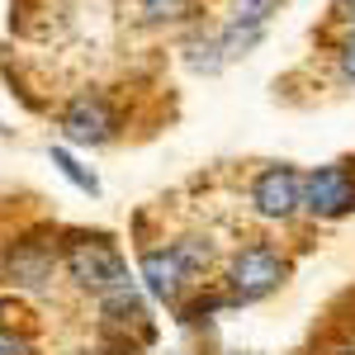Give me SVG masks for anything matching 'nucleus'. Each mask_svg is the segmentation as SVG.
<instances>
[{
  "instance_id": "nucleus-14",
  "label": "nucleus",
  "mask_w": 355,
  "mask_h": 355,
  "mask_svg": "<svg viewBox=\"0 0 355 355\" xmlns=\"http://www.w3.org/2000/svg\"><path fill=\"white\" fill-rule=\"evenodd\" d=\"M331 24L341 33H355V0H331Z\"/></svg>"
},
{
  "instance_id": "nucleus-7",
  "label": "nucleus",
  "mask_w": 355,
  "mask_h": 355,
  "mask_svg": "<svg viewBox=\"0 0 355 355\" xmlns=\"http://www.w3.org/2000/svg\"><path fill=\"white\" fill-rule=\"evenodd\" d=\"M246 204L261 223L303 218V171L294 162H266L246 180Z\"/></svg>"
},
{
  "instance_id": "nucleus-13",
  "label": "nucleus",
  "mask_w": 355,
  "mask_h": 355,
  "mask_svg": "<svg viewBox=\"0 0 355 355\" xmlns=\"http://www.w3.org/2000/svg\"><path fill=\"white\" fill-rule=\"evenodd\" d=\"M0 355H38V346L28 341V331L5 327V322H0Z\"/></svg>"
},
{
  "instance_id": "nucleus-4",
  "label": "nucleus",
  "mask_w": 355,
  "mask_h": 355,
  "mask_svg": "<svg viewBox=\"0 0 355 355\" xmlns=\"http://www.w3.org/2000/svg\"><path fill=\"white\" fill-rule=\"evenodd\" d=\"M57 133L67 137V147H110L123 137V105L110 90H76L57 110Z\"/></svg>"
},
{
  "instance_id": "nucleus-6",
  "label": "nucleus",
  "mask_w": 355,
  "mask_h": 355,
  "mask_svg": "<svg viewBox=\"0 0 355 355\" xmlns=\"http://www.w3.org/2000/svg\"><path fill=\"white\" fill-rule=\"evenodd\" d=\"M351 214H355V157H331V162L303 171V218L341 223Z\"/></svg>"
},
{
  "instance_id": "nucleus-15",
  "label": "nucleus",
  "mask_w": 355,
  "mask_h": 355,
  "mask_svg": "<svg viewBox=\"0 0 355 355\" xmlns=\"http://www.w3.org/2000/svg\"><path fill=\"white\" fill-rule=\"evenodd\" d=\"M322 355H355V341H331Z\"/></svg>"
},
{
  "instance_id": "nucleus-1",
  "label": "nucleus",
  "mask_w": 355,
  "mask_h": 355,
  "mask_svg": "<svg viewBox=\"0 0 355 355\" xmlns=\"http://www.w3.org/2000/svg\"><path fill=\"white\" fill-rule=\"evenodd\" d=\"M214 266H218V251H214L209 232H175V237L137 246V284H142V294L166 303L171 313L194 289L214 284Z\"/></svg>"
},
{
  "instance_id": "nucleus-8",
  "label": "nucleus",
  "mask_w": 355,
  "mask_h": 355,
  "mask_svg": "<svg viewBox=\"0 0 355 355\" xmlns=\"http://www.w3.org/2000/svg\"><path fill=\"white\" fill-rule=\"evenodd\" d=\"M279 5L284 0H232L227 5V19H223L218 28V48L227 62H237V57H246L261 38H266V28H270V19L279 15Z\"/></svg>"
},
{
  "instance_id": "nucleus-3",
  "label": "nucleus",
  "mask_w": 355,
  "mask_h": 355,
  "mask_svg": "<svg viewBox=\"0 0 355 355\" xmlns=\"http://www.w3.org/2000/svg\"><path fill=\"white\" fill-rule=\"evenodd\" d=\"M62 275L90 299L110 294L119 284H133L123 246L114 242L110 232H90V227H76V232L62 237Z\"/></svg>"
},
{
  "instance_id": "nucleus-12",
  "label": "nucleus",
  "mask_w": 355,
  "mask_h": 355,
  "mask_svg": "<svg viewBox=\"0 0 355 355\" xmlns=\"http://www.w3.org/2000/svg\"><path fill=\"white\" fill-rule=\"evenodd\" d=\"M331 67H336V81L355 90V33H341L331 43Z\"/></svg>"
},
{
  "instance_id": "nucleus-5",
  "label": "nucleus",
  "mask_w": 355,
  "mask_h": 355,
  "mask_svg": "<svg viewBox=\"0 0 355 355\" xmlns=\"http://www.w3.org/2000/svg\"><path fill=\"white\" fill-rule=\"evenodd\" d=\"M57 270H62V237L48 232V227L43 232H24V237L0 246V284H10V289L38 294V289L53 284Z\"/></svg>"
},
{
  "instance_id": "nucleus-2",
  "label": "nucleus",
  "mask_w": 355,
  "mask_h": 355,
  "mask_svg": "<svg viewBox=\"0 0 355 355\" xmlns=\"http://www.w3.org/2000/svg\"><path fill=\"white\" fill-rule=\"evenodd\" d=\"M289 275H294V261L284 246L270 237H246L227 251V261L218 270V289L227 294L232 308H251V303L279 294Z\"/></svg>"
},
{
  "instance_id": "nucleus-9",
  "label": "nucleus",
  "mask_w": 355,
  "mask_h": 355,
  "mask_svg": "<svg viewBox=\"0 0 355 355\" xmlns=\"http://www.w3.org/2000/svg\"><path fill=\"white\" fill-rule=\"evenodd\" d=\"M137 19L147 28H199L204 0H133Z\"/></svg>"
},
{
  "instance_id": "nucleus-11",
  "label": "nucleus",
  "mask_w": 355,
  "mask_h": 355,
  "mask_svg": "<svg viewBox=\"0 0 355 355\" xmlns=\"http://www.w3.org/2000/svg\"><path fill=\"white\" fill-rule=\"evenodd\" d=\"M185 62H190L194 71H204V76L223 71L227 57H223V48H218V28H214V33H199V28H194V38L185 43Z\"/></svg>"
},
{
  "instance_id": "nucleus-10",
  "label": "nucleus",
  "mask_w": 355,
  "mask_h": 355,
  "mask_svg": "<svg viewBox=\"0 0 355 355\" xmlns=\"http://www.w3.org/2000/svg\"><path fill=\"white\" fill-rule=\"evenodd\" d=\"M48 162L57 166V175H67V180H71L81 194H90V199H100V194H105L100 175H95L90 166H81V157H76L71 147H48Z\"/></svg>"
}]
</instances>
